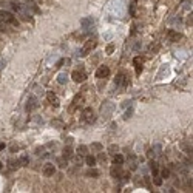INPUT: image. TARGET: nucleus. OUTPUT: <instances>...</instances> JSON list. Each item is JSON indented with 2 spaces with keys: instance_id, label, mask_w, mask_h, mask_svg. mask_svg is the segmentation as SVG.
I'll return each mask as SVG.
<instances>
[{
  "instance_id": "1",
  "label": "nucleus",
  "mask_w": 193,
  "mask_h": 193,
  "mask_svg": "<svg viewBox=\"0 0 193 193\" xmlns=\"http://www.w3.org/2000/svg\"><path fill=\"white\" fill-rule=\"evenodd\" d=\"M0 20H2V22H5V23L19 25V22H17V20L14 19V14H13V13H10V11H5V10H2V11H0Z\"/></svg>"
},
{
  "instance_id": "2",
  "label": "nucleus",
  "mask_w": 193,
  "mask_h": 193,
  "mask_svg": "<svg viewBox=\"0 0 193 193\" xmlns=\"http://www.w3.org/2000/svg\"><path fill=\"white\" fill-rule=\"evenodd\" d=\"M73 79H74V82H84L87 79V74L84 71H74L73 73Z\"/></svg>"
},
{
  "instance_id": "3",
  "label": "nucleus",
  "mask_w": 193,
  "mask_h": 193,
  "mask_svg": "<svg viewBox=\"0 0 193 193\" xmlns=\"http://www.w3.org/2000/svg\"><path fill=\"white\" fill-rule=\"evenodd\" d=\"M54 173H56V167H54L53 164H47V167L43 170V174L45 176H53Z\"/></svg>"
},
{
  "instance_id": "4",
  "label": "nucleus",
  "mask_w": 193,
  "mask_h": 193,
  "mask_svg": "<svg viewBox=\"0 0 193 193\" xmlns=\"http://www.w3.org/2000/svg\"><path fill=\"white\" fill-rule=\"evenodd\" d=\"M167 39H169L170 42H178V40L181 39V34H179V33H174V31H169Z\"/></svg>"
},
{
  "instance_id": "5",
  "label": "nucleus",
  "mask_w": 193,
  "mask_h": 193,
  "mask_svg": "<svg viewBox=\"0 0 193 193\" xmlns=\"http://www.w3.org/2000/svg\"><path fill=\"white\" fill-rule=\"evenodd\" d=\"M108 74H110V70H108L107 67H100V68L97 70V73H96L97 77H107Z\"/></svg>"
},
{
  "instance_id": "6",
  "label": "nucleus",
  "mask_w": 193,
  "mask_h": 193,
  "mask_svg": "<svg viewBox=\"0 0 193 193\" xmlns=\"http://www.w3.org/2000/svg\"><path fill=\"white\" fill-rule=\"evenodd\" d=\"M94 45H96L94 42H88V43L85 45V47L82 48V51H80V56H87V53H88L91 48H94Z\"/></svg>"
},
{
  "instance_id": "7",
  "label": "nucleus",
  "mask_w": 193,
  "mask_h": 193,
  "mask_svg": "<svg viewBox=\"0 0 193 193\" xmlns=\"http://www.w3.org/2000/svg\"><path fill=\"white\" fill-rule=\"evenodd\" d=\"M111 176H113V178H122V170H121V165H116L114 169H111Z\"/></svg>"
},
{
  "instance_id": "8",
  "label": "nucleus",
  "mask_w": 193,
  "mask_h": 193,
  "mask_svg": "<svg viewBox=\"0 0 193 193\" xmlns=\"http://www.w3.org/2000/svg\"><path fill=\"white\" fill-rule=\"evenodd\" d=\"M34 108H37V99H36V97H31V99L28 100L26 110H28V111H31V110H34Z\"/></svg>"
},
{
  "instance_id": "9",
  "label": "nucleus",
  "mask_w": 193,
  "mask_h": 193,
  "mask_svg": "<svg viewBox=\"0 0 193 193\" xmlns=\"http://www.w3.org/2000/svg\"><path fill=\"white\" fill-rule=\"evenodd\" d=\"M63 158H65L67 161L73 158V150H71V147H70V145H68V147H65V148H63Z\"/></svg>"
},
{
  "instance_id": "10",
  "label": "nucleus",
  "mask_w": 193,
  "mask_h": 193,
  "mask_svg": "<svg viewBox=\"0 0 193 193\" xmlns=\"http://www.w3.org/2000/svg\"><path fill=\"white\" fill-rule=\"evenodd\" d=\"M124 156L122 154H116L114 153V158H113V162H114V165H122L124 164Z\"/></svg>"
},
{
  "instance_id": "11",
  "label": "nucleus",
  "mask_w": 193,
  "mask_h": 193,
  "mask_svg": "<svg viewBox=\"0 0 193 193\" xmlns=\"http://www.w3.org/2000/svg\"><path fill=\"white\" fill-rule=\"evenodd\" d=\"M77 153H79L80 156H85V154L88 153V147H87V145H79V147H77Z\"/></svg>"
},
{
  "instance_id": "12",
  "label": "nucleus",
  "mask_w": 193,
  "mask_h": 193,
  "mask_svg": "<svg viewBox=\"0 0 193 193\" xmlns=\"http://www.w3.org/2000/svg\"><path fill=\"white\" fill-rule=\"evenodd\" d=\"M150 170H151V173H153V176H154V174H158V171H159V167H158V162H151L150 164Z\"/></svg>"
},
{
  "instance_id": "13",
  "label": "nucleus",
  "mask_w": 193,
  "mask_h": 193,
  "mask_svg": "<svg viewBox=\"0 0 193 193\" xmlns=\"http://www.w3.org/2000/svg\"><path fill=\"white\" fill-rule=\"evenodd\" d=\"M80 25L84 26V28H88V26L93 25V19H91V17H88V19H84V20L80 22Z\"/></svg>"
},
{
  "instance_id": "14",
  "label": "nucleus",
  "mask_w": 193,
  "mask_h": 193,
  "mask_svg": "<svg viewBox=\"0 0 193 193\" xmlns=\"http://www.w3.org/2000/svg\"><path fill=\"white\" fill-rule=\"evenodd\" d=\"M85 161H87V164L90 165V167H94V165H96V158H94V156H87Z\"/></svg>"
},
{
  "instance_id": "15",
  "label": "nucleus",
  "mask_w": 193,
  "mask_h": 193,
  "mask_svg": "<svg viewBox=\"0 0 193 193\" xmlns=\"http://www.w3.org/2000/svg\"><path fill=\"white\" fill-rule=\"evenodd\" d=\"M67 74H65V73H62V74H59V77H57V82H59V84H65V82H67Z\"/></svg>"
},
{
  "instance_id": "16",
  "label": "nucleus",
  "mask_w": 193,
  "mask_h": 193,
  "mask_svg": "<svg viewBox=\"0 0 193 193\" xmlns=\"http://www.w3.org/2000/svg\"><path fill=\"white\" fill-rule=\"evenodd\" d=\"M161 178H164V179L170 178V170H169V169H164V170L161 171Z\"/></svg>"
},
{
  "instance_id": "17",
  "label": "nucleus",
  "mask_w": 193,
  "mask_h": 193,
  "mask_svg": "<svg viewBox=\"0 0 193 193\" xmlns=\"http://www.w3.org/2000/svg\"><path fill=\"white\" fill-rule=\"evenodd\" d=\"M151 150H153L154 156H158V154H161V147H159V145H154V147H153Z\"/></svg>"
},
{
  "instance_id": "18",
  "label": "nucleus",
  "mask_w": 193,
  "mask_h": 193,
  "mask_svg": "<svg viewBox=\"0 0 193 193\" xmlns=\"http://www.w3.org/2000/svg\"><path fill=\"white\" fill-rule=\"evenodd\" d=\"M117 150H119V147H117V145H110V148H108V151L111 153V154H114Z\"/></svg>"
},
{
  "instance_id": "19",
  "label": "nucleus",
  "mask_w": 193,
  "mask_h": 193,
  "mask_svg": "<svg viewBox=\"0 0 193 193\" xmlns=\"http://www.w3.org/2000/svg\"><path fill=\"white\" fill-rule=\"evenodd\" d=\"M153 178H154L153 181H154V184H156V186H161V184H162V179H161V178L158 176V174H154Z\"/></svg>"
},
{
  "instance_id": "20",
  "label": "nucleus",
  "mask_w": 193,
  "mask_h": 193,
  "mask_svg": "<svg viewBox=\"0 0 193 193\" xmlns=\"http://www.w3.org/2000/svg\"><path fill=\"white\" fill-rule=\"evenodd\" d=\"M88 176H99V171L97 170H90L88 171Z\"/></svg>"
},
{
  "instance_id": "21",
  "label": "nucleus",
  "mask_w": 193,
  "mask_h": 193,
  "mask_svg": "<svg viewBox=\"0 0 193 193\" xmlns=\"http://www.w3.org/2000/svg\"><path fill=\"white\" fill-rule=\"evenodd\" d=\"M20 162H22V164H28V156L23 154L22 158H20Z\"/></svg>"
},
{
  "instance_id": "22",
  "label": "nucleus",
  "mask_w": 193,
  "mask_h": 193,
  "mask_svg": "<svg viewBox=\"0 0 193 193\" xmlns=\"http://www.w3.org/2000/svg\"><path fill=\"white\" fill-rule=\"evenodd\" d=\"M59 164H60V167H67V162H65V158H60V159H59Z\"/></svg>"
},
{
  "instance_id": "23",
  "label": "nucleus",
  "mask_w": 193,
  "mask_h": 193,
  "mask_svg": "<svg viewBox=\"0 0 193 193\" xmlns=\"http://www.w3.org/2000/svg\"><path fill=\"white\" fill-rule=\"evenodd\" d=\"M6 30V26H5V22L0 20V31H5Z\"/></svg>"
},
{
  "instance_id": "24",
  "label": "nucleus",
  "mask_w": 193,
  "mask_h": 193,
  "mask_svg": "<svg viewBox=\"0 0 193 193\" xmlns=\"http://www.w3.org/2000/svg\"><path fill=\"white\" fill-rule=\"evenodd\" d=\"M107 53H113V45H108L107 47Z\"/></svg>"
},
{
  "instance_id": "25",
  "label": "nucleus",
  "mask_w": 193,
  "mask_h": 193,
  "mask_svg": "<svg viewBox=\"0 0 193 193\" xmlns=\"http://www.w3.org/2000/svg\"><path fill=\"white\" fill-rule=\"evenodd\" d=\"M133 113V110H128V111L125 113V119H128V117H130V114Z\"/></svg>"
},
{
  "instance_id": "26",
  "label": "nucleus",
  "mask_w": 193,
  "mask_h": 193,
  "mask_svg": "<svg viewBox=\"0 0 193 193\" xmlns=\"http://www.w3.org/2000/svg\"><path fill=\"white\" fill-rule=\"evenodd\" d=\"M93 147H94L96 150H100V148H102V145H100V144H93Z\"/></svg>"
},
{
  "instance_id": "27",
  "label": "nucleus",
  "mask_w": 193,
  "mask_h": 193,
  "mask_svg": "<svg viewBox=\"0 0 193 193\" xmlns=\"http://www.w3.org/2000/svg\"><path fill=\"white\" fill-rule=\"evenodd\" d=\"M148 158H154V153H153V150H150V151H148Z\"/></svg>"
},
{
  "instance_id": "28",
  "label": "nucleus",
  "mask_w": 193,
  "mask_h": 193,
  "mask_svg": "<svg viewBox=\"0 0 193 193\" xmlns=\"http://www.w3.org/2000/svg\"><path fill=\"white\" fill-rule=\"evenodd\" d=\"M99 159L100 161H105V154H99Z\"/></svg>"
},
{
  "instance_id": "29",
  "label": "nucleus",
  "mask_w": 193,
  "mask_h": 193,
  "mask_svg": "<svg viewBox=\"0 0 193 193\" xmlns=\"http://www.w3.org/2000/svg\"><path fill=\"white\" fill-rule=\"evenodd\" d=\"M3 65H5V62H3V60H0V70H2V67H3Z\"/></svg>"
},
{
  "instance_id": "30",
  "label": "nucleus",
  "mask_w": 193,
  "mask_h": 193,
  "mask_svg": "<svg viewBox=\"0 0 193 193\" xmlns=\"http://www.w3.org/2000/svg\"><path fill=\"white\" fill-rule=\"evenodd\" d=\"M3 148H5V144H0V151H2Z\"/></svg>"
},
{
  "instance_id": "31",
  "label": "nucleus",
  "mask_w": 193,
  "mask_h": 193,
  "mask_svg": "<svg viewBox=\"0 0 193 193\" xmlns=\"http://www.w3.org/2000/svg\"><path fill=\"white\" fill-rule=\"evenodd\" d=\"M0 169H2V164H0Z\"/></svg>"
}]
</instances>
